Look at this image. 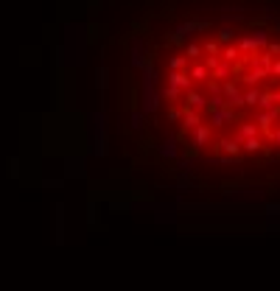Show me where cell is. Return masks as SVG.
I'll return each instance as SVG.
<instances>
[{"mask_svg": "<svg viewBox=\"0 0 280 291\" xmlns=\"http://www.w3.org/2000/svg\"><path fill=\"white\" fill-rule=\"evenodd\" d=\"M213 140V129L207 126V123H199V126L190 132V146H193V151H199V148H205L207 143Z\"/></svg>", "mask_w": 280, "mask_h": 291, "instance_id": "1", "label": "cell"}, {"mask_svg": "<svg viewBox=\"0 0 280 291\" xmlns=\"http://www.w3.org/2000/svg\"><path fill=\"white\" fill-rule=\"evenodd\" d=\"M182 106H185V109H190V112H199V115H202V112L207 109V96L193 87V90L185 93V104H182Z\"/></svg>", "mask_w": 280, "mask_h": 291, "instance_id": "2", "label": "cell"}, {"mask_svg": "<svg viewBox=\"0 0 280 291\" xmlns=\"http://www.w3.org/2000/svg\"><path fill=\"white\" fill-rule=\"evenodd\" d=\"M235 121V109H230V106H224V109H213L210 112V123L207 126L210 129H224L227 123Z\"/></svg>", "mask_w": 280, "mask_h": 291, "instance_id": "3", "label": "cell"}, {"mask_svg": "<svg viewBox=\"0 0 280 291\" xmlns=\"http://www.w3.org/2000/svg\"><path fill=\"white\" fill-rule=\"evenodd\" d=\"M168 87H174V90H180V93H188V90H193V81L188 79V73L182 70V73H168Z\"/></svg>", "mask_w": 280, "mask_h": 291, "instance_id": "4", "label": "cell"}, {"mask_svg": "<svg viewBox=\"0 0 280 291\" xmlns=\"http://www.w3.org/2000/svg\"><path fill=\"white\" fill-rule=\"evenodd\" d=\"M199 123H202V115H199V112H190V109H185V106H182V138L193 132Z\"/></svg>", "mask_w": 280, "mask_h": 291, "instance_id": "5", "label": "cell"}, {"mask_svg": "<svg viewBox=\"0 0 280 291\" xmlns=\"http://www.w3.org/2000/svg\"><path fill=\"white\" fill-rule=\"evenodd\" d=\"M185 73H188V79L193 81V84H196V81H202V84H205V81L210 79V70H207L202 62H193V64H190V68L185 70Z\"/></svg>", "mask_w": 280, "mask_h": 291, "instance_id": "6", "label": "cell"}, {"mask_svg": "<svg viewBox=\"0 0 280 291\" xmlns=\"http://www.w3.org/2000/svg\"><path fill=\"white\" fill-rule=\"evenodd\" d=\"M258 123L255 121H241V126H238V143H244V140H249V138H258Z\"/></svg>", "mask_w": 280, "mask_h": 291, "instance_id": "7", "label": "cell"}, {"mask_svg": "<svg viewBox=\"0 0 280 291\" xmlns=\"http://www.w3.org/2000/svg\"><path fill=\"white\" fill-rule=\"evenodd\" d=\"M264 79H269V73H266V70H261V68H252L249 70V73H244L241 76V81H244V87H258V81H264Z\"/></svg>", "mask_w": 280, "mask_h": 291, "instance_id": "8", "label": "cell"}, {"mask_svg": "<svg viewBox=\"0 0 280 291\" xmlns=\"http://www.w3.org/2000/svg\"><path fill=\"white\" fill-rule=\"evenodd\" d=\"M230 76H233V64H227V62H219V68L216 70H210V79L213 81H230Z\"/></svg>", "mask_w": 280, "mask_h": 291, "instance_id": "9", "label": "cell"}, {"mask_svg": "<svg viewBox=\"0 0 280 291\" xmlns=\"http://www.w3.org/2000/svg\"><path fill=\"white\" fill-rule=\"evenodd\" d=\"M235 48H238V53H241V56H255V53H258V45H255V39L249 37V34H247V37H241V39H238V45H235Z\"/></svg>", "mask_w": 280, "mask_h": 291, "instance_id": "10", "label": "cell"}, {"mask_svg": "<svg viewBox=\"0 0 280 291\" xmlns=\"http://www.w3.org/2000/svg\"><path fill=\"white\" fill-rule=\"evenodd\" d=\"M219 59L227 64H238V59H241V53H238L235 45H222V53H219Z\"/></svg>", "mask_w": 280, "mask_h": 291, "instance_id": "11", "label": "cell"}, {"mask_svg": "<svg viewBox=\"0 0 280 291\" xmlns=\"http://www.w3.org/2000/svg\"><path fill=\"white\" fill-rule=\"evenodd\" d=\"M275 106H277L275 93H272V90L261 93V98H258V109H261V112H269V109H275Z\"/></svg>", "mask_w": 280, "mask_h": 291, "instance_id": "12", "label": "cell"}, {"mask_svg": "<svg viewBox=\"0 0 280 291\" xmlns=\"http://www.w3.org/2000/svg\"><path fill=\"white\" fill-rule=\"evenodd\" d=\"M219 151H224V154H230V157H235V154L238 151H241V143H238V140L233 138V140H230V138H224V140H219Z\"/></svg>", "mask_w": 280, "mask_h": 291, "instance_id": "13", "label": "cell"}, {"mask_svg": "<svg viewBox=\"0 0 280 291\" xmlns=\"http://www.w3.org/2000/svg\"><path fill=\"white\" fill-rule=\"evenodd\" d=\"M261 93H264V90H258V87H249V90H244V93H241V101H244V106H258V98H261Z\"/></svg>", "mask_w": 280, "mask_h": 291, "instance_id": "14", "label": "cell"}, {"mask_svg": "<svg viewBox=\"0 0 280 291\" xmlns=\"http://www.w3.org/2000/svg\"><path fill=\"white\" fill-rule=\"evenodd\" d=\"M168 70H171V73H182V70H188V59L182 56V53H177V56H171V62H168Z\"/></svg>", "mask_w": 280, "mask_h": 291, "instance_id": "15", "label": "cell"}, {"mask_svg": "<svg viewBox=\"0 0 280 291\" xmlns=\"http://www.w3.org/2000/svg\"><path fill=\"white\" fill-rule=\"evenodd\" d=\"M182 56H185L188 62H199V59H202V45H199V42H188Z\"/></svg>", "mask_w": 280, "mask_h": 291, "instance_id": "16", "label": "cell"}, {"mask_svg": "<svg viewBox=\"0 0 280 291\" xmlns=\"http://www.w3.org/2000/svg\"><path fill=\"white\" fill-rule=\"evenodd\" d=\"M249 37L255 39V45H258V51H266V45L272 42V39H269V31H264V28H258V31H255V34H249Z\"/></svg>", "mask_w": 280, "mask_h": 291, "instance_id": "17", "label": "cell"}, {"mask_svg": "<svg viewBox=\"0 0 280 291\" xmlns=\"http://www.w3.org/2000/svg\"><path fill=\"white\" fill-rule=\"evenodd\" d=\"M241 148L247 154H255V151H261V148H264V140H261V138H249V140H244V143H241Z\"/></svg>", "mask_w": 280, "mask_h": 291, "instance_id": "18", "label": "cell"}, {"mask_svg": "<svg viewBox=\"0 0 280 291\" xmlns=\"http://www.w3.org/2000/svg\"><path fill=\"white\" fill-rule=\"evenodd\" d=\"M202 53H205V56H219V53H222V45H219L216 39H207V42L202 45Z\"/></svg>", "mask_w": 280, "mask_h": 291, "instance_id": "19", "label": "cell"}, {"mask_svg": "<svg viewBox=\"0 0 280 291\" xmlns=\"http://www.w3.org/2000/svg\"><path fill=\"white\" fill-rule=\"evenodd\" d=\"M233 39H235V31H233V28H222L216 42H219V45H233Z\"/></svg>", "mask_w": 280, "mask_h": 291, "instance_id": "20", "label": "cell"}, {"mask_svg": "<svg viewBox=\"0 0 280 291\" xmlns=\"http://www.w3.org/2000/svg\"><path fill=\"white\" fill-rule=\"evenodd\" d=\"M224 106H227V101L222 98V93H219V96H210V98H207V112H213V109H224Z\"/></svg>", "mask_w": 280, "mask_h": 291, "instance_id": "21", "label": "cell"}, {"mask_svg": "<svg viewBox=\"0 0 280 291\" xmlns=\"http://www.w3.org/2000/svg\"><path fill=\"white\" fill-rule=\"evenodd\" d=\"M180 96H182V93L174 90V87H165V90H163V98L171 101V104H177V101H180Z\"/></svg>", "mask_w": 280, "mask_h": 291, "instance_id": "22", "label": "cell"}, {"mask_svg": "<svg viewBox=\"0 0 280 291\" xmlns=\"http://www.w3.org/2000/svg\"><path fill=\"white\" fill-rule=\"evenodd\" d=\"M219 62H222L219 56H202V64H205L207 70H216V68H219Z\"/></svg>", "mask_w": 280, "mask_h": 291, "instance_id": "23", "label": "cell"}, {"mask_svg": "<svg viewBox=\"0 0 280 291\" xmlns=\"http://www.w3.org/2000/svg\"><path fill=\"white\" fill-rule=\"evenodd\" d=\"M205 87H207V93H210V96H219V93H222V84H219V81H213V79H207Z\"/></svg>", "mask_w": 280, "mask_h": 291, "instance_id": "24", "label": "cell"}, {"mask_svg": "<svg viewBox=\"0 0 280 291\" xmlns=\"http://www.w3.org/2000/svg\"><path fill=\"white\" fill-rule=\"evenodd\" d=\"M269 79H280V56L272 62V68H269Z\"/></svg>", "mask_w": 280, "mask_h": 291, "instance_id": "25", "label": "cell"}, {"mask_svg": "<svg viewBox=\"0 0 280 291\" xmlns=\"http://www.w3.org/2000/svg\"><path fill=\"white\" fill-rule=\"evenodd\" d=\"M266 53H272V56H280V42H269V45H266Z\"/></svg>", "mask_w": 280, "mask_h": 291, "instance_id": "26", "label": "cell"}, {"mask_svg": "<svg viewBox=\"0 0 280 291\" xmlns=\"http://www.w3.org/2000/svg\"><path fill=\"white\" fill-rule=\"evenodd\" d=\"M182 118V109H171V121H180Z\"/></svg>", "mask_w": 280, "mask_h": 291, "instance_id": "27", "label": "cell"}, {"mask_svg": "<svg viewBox=\"0 0 280 291\" xmlns=\"http://www.w3.org/2000/svg\"><path fill=\"white\" fill-rule=\"evenodd\" d=\"M272 140H275L277 148H280V129H275V132H272Z\"/></svg>", "mask_w": 280, "mask_h": 291, "instance_id": "28", "label": "cell"}, {"mask_svg": "<svg viewBox=\"0 0 280 291\" xmlns=\"http://www.w3.org/2000/svg\"><path fill=\"white\" fill-rule=\"evenodd\" d=\"M275 98H277V106H280V90H277V93H275Z\"/></svg>", "mask_w": 280, "mask_h": 291, "instance_id": "29", "label": "cell"}, {"mask_svg": "<svg viewBox=\"0 0 280 291\" xmlns=\"http://www.w3.org/2000/svg\"><path fill=\"white\" fill-rule=\"evenodd\" d=\"M277 31H280V20H277Z\"/></svg>", "mask_w": 280, "mask_h": 291, "instance_id": "30", "label": "cell"}]
</instances>
